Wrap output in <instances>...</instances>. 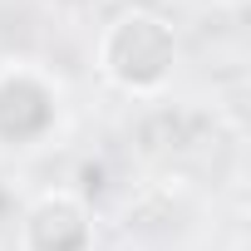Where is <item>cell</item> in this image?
<instances>
[{
  "label": "cell",
  "mask_w": 251,
  "mask_h": 251,
  "mask_svg": "<svg viewBox=\"0 0 251 251\" xmlns=\"http://www.w3.org/2000/svg\"><path fill=\"white\" fill-rule=\"evenodd\" d=\"M20 246L25 251H89L94 246V226H89V207L74 192H45L20 226Z\"/></svg>",
  "instance_id": "3957f363"
},
{
  "label": "cell",
  "mask_w": 251,
  "mask_h": 251,
  "mask_svg": "<svg viewBox=\"0 0 251 251\" xmlns=\"http://www.w3.org/2000/svg\"><path fill=\"white\" fill-rule=\"evenodd\" d=\"M59 123V84L40 69H0V143L5 148H35Z\"/></svg>",
  "instance_id": "7a4b0ae2"
},
{
  "label": "cell",
  "mask_w": 251,
  "mask_h": 251,
  "mask_svg": "<svg viewBox=\"0 0 251 251\" xmlns=\"http://www.w3.org/2000/svg\"><path fill=\"white\" fill-rule=\"evenodd\" d=\"M177 64V40L173 30L148 15V10H128V15H118L103 40H99V69L108 84L118 89H128V94H153L168 84Z\"/></svg>",
  "instance_id": "6da1fadb"
}]
</instances>
